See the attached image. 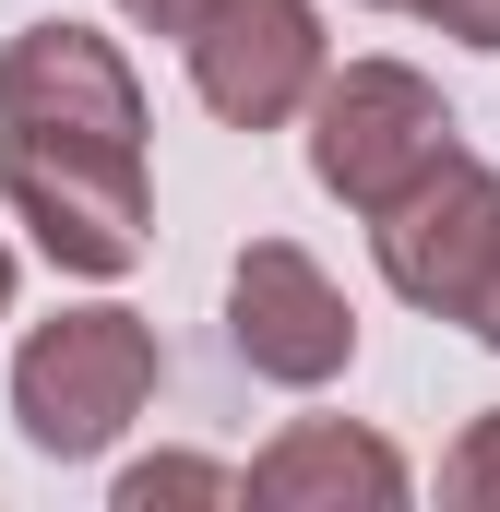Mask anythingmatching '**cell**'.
Returning <instances> with one entry per match:
<instances>
[{
  "label": "cell",
  "instance_id": "obj_1",
  "mask_svg": "<svg viewBox=\"0 0 500 512\" xmlns=\"http://www.w3.org/2000/svg\"><path fill=\"white\" fill-rule=\"evenodd\" d=\"M155 382H167L155 322L120 310V298H96V310H60V322H36L12 346V429L48 465H96L131 417L155 405Z\"/></svg>",
  "mask_w": 500,
  "mask_h": 512
},
{
  "label": "cell",
  "instance_id": "obj_2",
  "mask_svg": "<svg viewBox=\"0 0 500 512\" xmlns=\"http://www.w3.org/2000/svg\"><path fill=\"white\" fill-rule=\"evenodd\" d=\"M0 203L36 227L60 274H131L155 251V167L143 143H72V131H0Z\"/></svg>",
  "mask_w": 500,
  "mask_h": 512
},
{
  "label": "cell",
  "instance_id": "obj_3",
  "mask_svg": "<svg viewBox=\"0 0 500 512\" xmlns=\"http://www.w3.org/2000/svg\"><path fill=\"white\" fill-rule=\"evenodd\" d=\"M441 155H453V108H441V84L417 60H334L322 72V96H310V179L346 215L405 203Z\"/></svg>",
  "mask_w": 500,
  "mask_h": 512
},
{
  "label": "cell",
  "instance_id": "obj_4",
  "mask_svg": "<svg viewBox=\"0 0 500 512\" xmlns=\"http://www.w3.org/2000/svg\"><path fill=\"white\" fill-rule=\"evenodd\" d=\"M179 60H191V96L227 131H286V120H310V96L334 72V36H322V0H215L179 36Z\"/></svg>",
  "mask_w": 500,
  "mask_h": 512
},
{
  "label": "cell",
  "instance_id": "obj_5",
  "mask_svg": "<svg viewBox=\"0 0 500 512\" xmlns=\"http://www.w3.org/2000/svg\"><path fill=\"white\" fill-rule=\"evenodd\" d=\"M227 346L250 382L274 393H322L358 370V298L298 251V239H250L227 274Z\"/></svg>",
  "mask_w": 500,
  "mask_h": 512
},
{
  "label": "cell",
  "instance_id": "obj_6",
  "mask_svg": "<svg viewBox=\"0 0 500 512\" xmlns=\"http://www.w3.org/2000/svg\"><path fill=\"white\" fill-rule=\"evenodd\" d=\"M370 251H381V286H393L405 310L465 322V298H477V274H489V251H500V167L453 143L405 203L370 215Z\"/></svg>",
  "mask_w": 500,
  "mask_h": 512
},
{
  "label": "cell",
  "instance_id": "obj_7",
  "mask_svg": "<svg viewBox=\"0 0 500 512\" xmlns=\"http://www.w3.org/2000/svg\"><path fill=\"white\" fill-rule=\"evenodd\" d=\"M0 131H72V143H143V84H131L120 36L48 12L24 36H0Z\"/></svg>",
  "mask_w": 500,
  "mask_h": 512
},
{
  "label": "cell",
  "instance_id": "obj_8",
  "mask_svg": "<svg viewBox=\"0 0 500 512\" xmlns=\"http://www.w3.org/2000/svg\"><path fill=\"white\" fill-rule=\"evenodd\" d=\"M250 501L262 512H405L417 465L381 429H358V417H286L250 453Z\"/></svg>",
  "mask_w": 500,
  "mask_h": 512
},
{
  "label": "cell",
  "instance_id": "obj_9",
  "mask_svg": "<svg viewBox=\"0 0 500 512\" xmlns=\"http://www.w3.org/2000/svg\"><path fill=\"white\" fill-rule=\"evenodd\" d=\"M120 512H167V501H250V465H215V453H143L120 465Z\"/></svg>",
  "mask_w": 500,
  "mask_h": 512
},
{
  "label": "cell",
  "instance_id": "obj_10",
  "mask_svg": "<svg viewBox=\"0 0 500 512\" xmlns=\"http://www.w3.org/2000/svg\"><path fill=\"white\" fill-rule=\"evenodd\" d=\"M441 501L500 512V405H489V417H465V441L441 453Z\"/></svg>",
  "mask_w": 500,
  "mask_h": 512
},
{
  "label": "cell",
  "instance_id": "obj_11",
  "mask_svg": "<svg viewBox=\"0 0 500 512\" xmlns=\"http://www.w3.org/2000/svg\"><path fill=\"white\" fill-rule=\"evenodd\" d=\"M417 24H441V36H465V48H500V0H405Z\"/></svg>",
  "mask_w": 500,
  "mask_h": 512
},
{
  "label": "cell",
  "instance_id": "obj_12",
  "mask_svg": "<svg viewBox=\"0 0 500 512\" xmlns=\"http://www.w3.org/2000/svg\"><path fill=\"white\" fill-rule=\"evenodd\" d=\"M131 24H143V36H191V24H203V12H215V0H120Z\"/></svg>",
  "mask_w": 500,
  "mask_h": 512
},
{
  "label": "cell",
  "instance_id": "obj_13",
  "mask_svg": "<svg viewBox=\"0 0 500 512\" xmlns=\"http://www.w3.org/2000/svg\"><path fill=\"white\" fill-rule=\"evenodd\" d=\"M465 334L500 358V251H489V274H477V298H465Z\"/></svg>",
  "mask_w": 500,
  "mask_h": 512
},
{
  "label": "cell",
  "instance_id": "obj_14",
  "mask_svg": "<svg viewBox=\"0 0 500 512\" xmlns=\"http://www.w3.org/2000/svg\"><path fill=\"white\" fill-rule=\"evenodd\" d=\"M12 286H24V274H12V239H0V322H12Z\"/></svg>",
  "mask_w": 500,
  "mask_h": 512
},
{
  "label": "cell",
  "instance_id": "obj_15",
  "mask_svg": "<svg viewBox=\"0 0 500 512\" xmlns=\"http://www.w3.org/2000/svg\"><path fill=\"white\" fill-rule=\"evenodd\" d=\"M370 12H405V0H370Z\"/></svg>",
  "mask_w": 500,
  "mask_h": 512
}]
</instances>
